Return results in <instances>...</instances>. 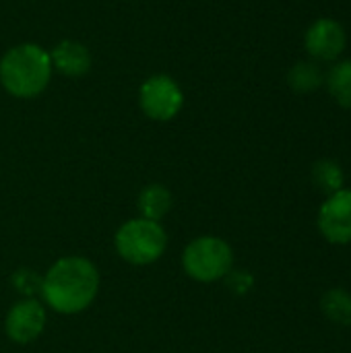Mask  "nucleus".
<instances>
[{
    "label": "nucleus",
    "mask_w": 351,
    "mask_h": 353,
    "mask_svg": "<svg viewBox=\"0 0 351 353\" xmlns=\"http://www.w3.org/2000/svg\"><path fill=\"white\" fill-rule=\"evenodd\" d=\"M116 252L130 265L143 267L151 265L168 248V234L159 221L149 219H130L116 232Z\"/></svg>",
    "instance_id": "nucleus-3"
},
{
    "label": "nucleus",
    "mask_w": 351,
    "mask_h": 353,
    "mask_svg": "<svg viewBox=\"0 0 351 353\" xmlns=\"http://www.w3.org/2000/svg\"><path fill=\"white\" fill-rule=\"evenodd\" d=\"M52 79V60L37 43H19L0 58V83L12 97L31 99Z\"/></svg>",
    "instance_id": "nucleus-2"
},
{
    "label": "nucleus",
    "mask_w": 351,
    "mask_h": 353,
    "mask_svg": "<svg viewBox=\"0 0 351 353\" xmlns=\"http://www.w3.org/2000/svg\"><path fill=\"white\" fill-rule=\"evenodd\" d=\"M327 85L335 101L351 110V60L339 62L331 68L327 77Z\"/></svg>",
    "instance_id": "nucleus-12"
},
{
    "label": "nucleus",
    "mask_w": 351,
    "mask_h": 353,
    "mask_svg": "<svg viewBox=\"0 0 351 353\" xmlns=\"http://www.w3.org/2000/svg\"><path fill=\"white\" fill-rule=\"evenodd\" d=\"M99 292V273L83 256L56 261L41 277V298L60 314H79L89 308Z\"/></svg>",
    "instance_id": "nucleus-1"
},
{
    "label": "nucleus",
    "mask_w": 351,
    "mask_h": 353,
    "mask_svg": "<svg viewBox=\"0 0 351 353\" xmlns=\"http://www.w3.org/2000/svg\"><path fill=\"white\" fill-rule=\"evenodd\" d=\"M234 265V252L230 244L215 236H203L192 240L182 254V267L188 277L201 283H213L230 275Z\"/></svg>",
    "instance_id": "nucleus-4"
},
{
    "label": "nucleus",
    "mask_w": 351,
    "mask_h": 353,
    "mask_svg": "<svg viewBox=\"0 0 351 353\" xmlns=\"http://www.w3.org/2000/svg\"><path fill=\"white\" fill-rule=\"evenodd\" d=\"M12 285H14L17 292H21V294L31 298L35 292L41 290V279L35 273H31L29 269H21V271H17L12 275Z\"/></svg>",
    "instance_id": "nucleus-15"
},
{
    "label": "nucleus",
    "mask_w": 351,
    "mask_h": 353,
    "mask_svg": "<svg viewBox=\"0 0 351 353\" xmlns=\"http://www.w3.org/2000/svg\"><path fill=\"white\" fill-rule=\"evenodd\" d=\"M288 83L298 93H310L323 85V72L314 62H298L292 66Z\"/></svg>",
    "instance_id": "nucleus-11"
},
{
    "label": "nucleus",
    "mask_w": 351,
    "mask_h": 353,
    "mask_svg": "<svg viewBox=\"0 0 351 353\" xmlns=\"http://www.w3.org/2000/svg\"><path fill=\"white\" fill-rule=\"evenodd\" d=\"M312 180L323 192L333 194L343 188V170L331 159H321L312 168Z\"/></svg>",
    "instance_id": "nucleus-14"
},
{
    "label": "nucleus",
    "mask_w": 351,
    "mask_h": 353,
    "mask_svg": "<svg viewBox=\"0 0 351 353\" xmlns=\"http://www.w3.org/2000/svg\"><path fill=\"white\" fill-rule=\"evenodd\" d=\"M52 68L62 72L64 77H83L91 68L89 50L74 39H62L50 52Z\"/></svg>",
    "instance_id": "nucleus-9"
},
{
    "label": "nucleus",
    "mask_w": 351,
    "mask_h": 353,
    "mask_svg": "<svg viewBox=\"0 0 351 353\" xmlns=\"http://www.w3.org/2000/svg\"><path fill=\"white\" fill-rule=\"evenodd\" d=\"M43 327H46V308L35 298H25L17 302L8 310L4 321L6 335L10 337V341L19 345L35 341L41 335Z\"/></svg>",
    "instance_id": "nucleus-6"
},
{
    "label": "nucleus",
    "mask_w": 351,
    "mask_h": 353,
    "mask_svg": "<svg viewBox=\"0 0 351 353\" xmlns=\"http://www.w3.org/2000/svg\"><path fill=\"white\" fill-rule=\"evenodd\" d=\"M323 312L337 325H351V296L343 290H331L321 300Z\"/></svg>",
    "instance_id": "nucleus-13"
},
{
    "label": "nucleus",
    "mask_w": 351,
    "mask_h": 353,
    "mask_svg": "<svg viewBox=\"0 0 351 353\" xmlns=\"http://www.w3.org/2000/svg\"><path fill=\"white\" fill-rule=\"evenodd\" d=\"M304 46L306 52L317 60H335L345 50V31L341 23L333 19H319L308 27Z\"/></svg>",
    "instance_id": "nucleus-8"
},
{
    "label": "nucleus",
    "mask_w": 351,
    "mask_h": 353,
    "mask_svg": "<svg viewBox=\"0 0 351 353\" xmlns=\"http://www.w3.org/2000/svg\"><path fill=\"white\" fill-rule=\"evenodd\" d=\"M319 230L331 244L351 242V190L333 192L319 211Z\"/></svg>",
    "instance_id": "nucleus-7"
},
{
    "label": "nucleus",
    "mask_w": 351,
    "mask_h": 353,
    "mask_svg": "<svg viewBox=\"0 0 351 353\" xmlns=\"http://www.w3.org/2000/svg\"><path fill=\"white\" fill-rule=\"evenodd\" d=\"M172 209V194L161 184H149L139 194V211L143 219L161 221Z\"/></svg>",
    "instance_id": "nucleus-10"
},
{
    "label": "nucleus",
    "mask_w": 351,
    "mask_h": 353,
    "mask_svg": "<svg viewBox=\"0 0 351 353\" xmlns=\"http://www.w3.org/2000/svg\"><path fill=\"white\" fill-rule=\"evenodd\" d=\"M139 103L145 116L157 122L176 118L184 105V93L180 85L168 74L149 77L139 89Z\"/></svg>",
    "instance_id": "nucleus-5"
}]
</instances>
